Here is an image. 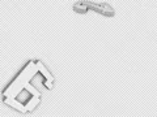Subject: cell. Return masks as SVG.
Segmentation results:
<instances>
[{
  "label": "cell",
  "instance_id": "6da1fadb",
  "mask_svg": "<svg viewBox=\"0 0 157 117\" xmlns=\"http://www.w3.org/2000/svg\"><path fill=\"white\" fill-rule=\"evenodd\" d=\"M73 9L78 13H86L90 9L89 2H77L75 5H73Z\"/></svg>",
  "mask_w": 157,
  "mask_h": 117
}]
</instances>
